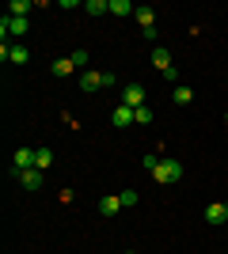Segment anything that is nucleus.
Masks as SVG:
<instances>
[{"instance_id": "f257e3e1", "label": "nucleus", "mask_w": 228, "mask_h": 254, "mask_svg": "<svg viewBox=\"0 0 228 254\" xmlns=\"http://www.w3.org/2000/svg\"><path fill=\"white\" fill-rule=\"evenodd\" d=\"M152 179L160 182V186H167V182H179V179H183V163H179V159H160V163L152 167Z\"/></svg>"}, {"instance_id": "f03ea898", "label": "nucleus", "mask_w": 228, "mask_h": 254, "mask_svg": "<svg viewBox=\"0 0 228 254\" xmlns=\"http://www.w3.org/2000/svg\"><path fill=\"white\" fill-rule=\"evenodd\" d=\"M110 84H114V72H84L80 76V91H87V95L99 91V87H110Z\"/></svg>"}, {"instance_id": "7ed1b4c3", "label": "nucleus", "mask_w": 228, "mask_h": 254, "mask_svg": "<svg viewBox=\"0 0 228 254\" xmlns=\"http://www.w3.org/2000/svg\"><path fill=\"white\" fill-rule=\"evenodd\" d=\"M145 99H149V91H145V84H126V91H122V103L130 106V110H137V106H145Z\"/></svg>"}, {"instance_id": "20e7f679", "label": "nucleus", "mask_w": 228, "mask_h": 254, "mask_svg": "<svg viewBox=\"0 0 228 254\" xmlns=\"http://www.w3.org/2000/svg\"><path fill=\"white\" fill-rule=\"evenodd\" d=\"M31 167H34V148H19L11 156V163H8L11 175H23V171H31Z\"/></svg>"}, {"instance_id": "39448f33", "label": "nucleus", "mask_w": 228, "mask_h": 254, "mask_svg": "<svg viewBox=\"0 0 228 254\" xmlns=\"http://www.w3.org/2000/svg\"><path fill=\"white\" fill-rule=\"evenodd\" d=\"M110 126H114V129L133 126V110H130L126 103H122V106H114V110H110Z\"/></svg>"}, {"instance_id": "423d86ee", "label": "nucleus", "mask_w": 228, "mask_h": 254, "mask_svg": "<svg viewBox=\"0 0 228 254\" xmlns=\"http://www.w3.org/2000/svg\"><path fill=\"white\" fill-rule=\"evenodd\" d=\"M118 212H122L118 193H107V197H99V216H118Z\"/></svg>"}, {"instance_id": "0eeeda50", "label": "nucleus", "mask_w": 228, "mask_h": 254, "mask_svg": "<svg viewBox=\"0 0 228 254\" xmlns=\"http://www.w3.org/2000/svg\"><path fill=\"white\" fill-rule=\"evenodd\" d=\"M19 186H23V190H42V171H38V167L23 171V175H19Z\"/></svg>"}, {"instance_id": "6e6552de", "label": "nucleus", "mask_w": 228, "mask_h": 254, "mask_svg": "<svg viewBox=\"0 0 228 254\" xmlns=\"http://www.w3.org/2000/svg\"><path fill=\"white\" fill-rule=\"evenodd\" d=\"M152 64L160 68V76L167 72V68H175V64H171V53H167V46H156V50H152Z\"/></svg>"}, {"instance_id": "1a4fd4ad", "label": "nucleus", "mask_w": 228, "mask_h": 254, "mask_svg": "<svg viewBox=\"0 0 228 254\" xmlns=\"http://www.w3.org/2000/svg\"><path fill=\"white\" fill-rule=\"evenodd\" d=\"M206 220H209V224H225V220H228V205H221V201L206 205Z\"/></svg>"}, {"instance_id": "9d476101", "label": "nucleus", "mask_w": 228, "mask_h": 254, "mask_svg": "<svg viewBox=\"0 0 228 254\" xmlns=\"http://www.w3.org/2000/svg\"><path fill=\"white\" fill-rule=\"evenodd\" d=\"M31 8H34L31 0H11V4H8V15H11V19H27V11H31Z\"/></svg>"}, {"instance_id": "9b49d317", "label": "nucleus", "mask_w": 228, "mask_h": 254, "mask_svg": "<svg viewBox=\"0 0 228 254\" xmlns=\"http://www.w3.org/2000/svg\"><path fill=\"white\" fill-rule=\"evenodd\" d=\"M8 61L11 64H27L31 61V50H27V46H8Z\"/></svg>"}, {"instance_id": "f8f14e48", "label": "nucleus", "mask_w": 228, "mask_h": 254, "mask_svg": "<svg viewBox=\"0 0 228 254\" xmlns=\"http://www.w3.org/2000/svg\"><path fill=\"white\" fill-rule=\"evenodd\" d=\"M50 163H54V148H46V144H42V148H34V167L46 171Z\"/></svg>"}, {"instance_id": "ddd939ff", "label": "nucleus", "mask_w": 228, "mask_h": 254, "mask_svg": "<svg viewBox=\"0 0 228 254\" xmlns=\"http://www.w3.org/2000/svg\"><path fill=\"white\" fill-rule=\"evenodd\" d=\"M50 72H54V76H69V72H76V64H73V57H57V61L50 64Z\"/></svg>"}, {"instance_id": "4468645a", "label": "nucleus", "mask_w": 228, "mask_h": 254, "mask_svg": "<svg viewBox=\"0 0 228 254\" xmlns=\"http://www.w3.org/2000/svg\"><path fill=\"white\" fill-rule=\"evenodd\" d=\"M110 15H122V19H126V15H137V8H133L130 0H110Z\"/></svg>"}, {"instance_id": "2eb2a0df", "label": "nucleus", "mask_w": 228, "mask_h": 254, "mask_svg": "<svg viewBox=\"0 0 228 254\" xmlns=\"http://www.w3.org/2000/svg\"><path fill=\"white\" fill-rule=\"evenodd\" d=\"M84 11H87V15H107L110 0H84Z\"/></svg>"}, {"instance_id": "dca6fc26", "label": "nucleus", "mask_w": 228, "mask_h": 254, "mask_svg": "<svg viewBox=\"0 0 228 254\" xmlns=\"http://www.w3.org/2000/svg\"><path fill=\"white\" fill-rule=\"evenodd\" d=\"M175 103H179V106H186V103H194V91H190V87H186V84H179V87H175Z\"/></svg>"}, {"instance_id": "f3484780", "label": "nucleus", "mask_w": 228, "mask_h": 254, "mask_svg": "<svg viewBox=\"0 0 228 254\" xmlns=\"http://www.w3.org/2000/svg\"><path fill=\"white\" fill-rule=\"evenodd\" d=\"M137 23H141V31L145 27H156V11L152 8H137Z\"/></svg>"}, {"instance_id": "a211bd4d", "label": "nucleus", "mask_w": 228, "mask_h": 254, "mask_svg": "<svg viewBox=\"0 0 228 254\" xmlns=\"http://www.w3.org/2000/svg\"><path fill=\"white\" fill-rule=\"evenodd\" d=\"M133 122H137V126H152V106H137V110H133Z\"/></svg>"}, {"instance_id": "6ab92c4d", "label": "nucleus", "mask_w": 228, "mask_h": 254, "mask_svg": "<svg viewBox=\"0 0 228 254\" xmlns=\"http://www.w3.org/2000/svg\"><path fill=\"white\" fill-rule=\"evenodd\" d=\"M118 201H122V209H133V205H137V190H122Z\"/></svg>"}, {"instance_id": "aec40b11", "label": "nucleus", "mask_w": 228, "mask_h": 254, "mask_svg": "<svg viewBox=\"0 0 228 254\" xmlns=\"http://www.w3.org/2000/svg\"><path fill=\"white\" fill-rule=\"evenodd\" d=\"M87 61H91V57H87V50H76V53H73V64H76V68H84Z\"/></svg>"}, {"instance_id": "412c9836", "label": "nucleus", "mask_w": 228, "mask_h": 254, "mask_svg": "<svg viewBox=\"0 0 228 254\" xmlns=\"http://www.w3.org/2000/svg\"><path fill=\"white\" fill-rule=\"evenodd\" d=\"M141 34H145V38H149V42H160V31H156V27H145Z\"/></svg>"}, {"instance_id": "4be33fe9", "label": "nucleus", "mask_w": 228, "mask_h": 254, "mask_svg": "<svg viewBox=\"0 0 228 254\" xmlns=\"http://www.w3.org/2000/svg\"><path fill=\"white\" fill-rule=\"evenodd\" d=\"M126 254H133V251H126Z\"/></svg>"}, {"instance_id": "5701e85b", "label": "nucleus", "mask_w": 228, "mask_h": 254, "mask_svg": "<svg viewBox=\"0 0 228 254\" xmlns=\"http://www.w3.org/2000/svg\"><path fill=\"white\" fill-rule=\"evenodd\" d=\"M225 122H228V118H225Z\"/></svg>"}]
</instances>
